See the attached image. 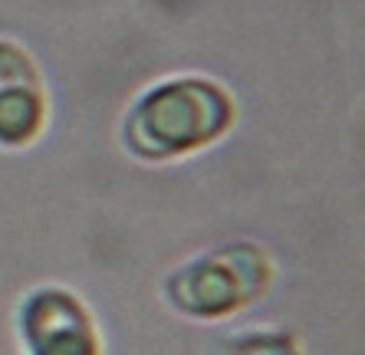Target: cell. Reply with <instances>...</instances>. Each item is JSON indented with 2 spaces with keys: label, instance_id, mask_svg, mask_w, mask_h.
I'll use <instances>...</instances> for the list:
<instances>
[{
  "label": "cell",
  "instance_id": "cell-3",
  "mask_svg": "<svg viewBox=\"0 0 365 355\" xmlns=\"http://www.w3.org/2000/svg\"><path fill=\"white\" fill-rule=\"evenodd\" d=\"M17 336L24 355H102L89 306L63 287H40L20 299Z\"/></svg>",
  "mask_w": 365,
  "mask_h": 355
},
{
  "label": "cell",
  "instance_id": "cell-2",
  "mask_svg": "<svg viewBox=\"0 0 365 355\" xmlns=\"http://www.w3.org/2000/svg\"><path fill=\"white\" fill-rule=\"evenodd\" d=\"M273 257L260 244L234 240L191 257L165 279L168 303L195 319H227L273 287Z\"/></svg>",
  "mask_w": 365,
  "mask_h": 355
},
{
  "label": "cell",
  "instance_id": "cell-5",
  "mask_svg": "<svg viewBox=\"0 0 365 355\" xmlns=\"http://www.w3.org/2000/svg\"><path fill=\"white\" fill-rule=\"evenodd\" d=\"M221 355H299V346L280 329H244L224 339Z\"/></svg>",
  "mask_w": 365,
  "mask_h": 355
},
{
  "label": "cell",
  "instance_id": "cell-1",
  "mask_svg": "<svg viewBox=\"0 0 365 355\" xmlns=\"http://www.w3.org/2000/svg\"><path fill=\"white\" fill-rule=\"evenodd\" d=\"M234 122V102L217 83L181 76L138 96L122 122V142L135 158L165 161L217 142Z\"/></svg>",
  "mask_w": 365,
  "mask_h": 355
},
{
  "label": "cell",
  "instance_id": "cell-4",
  "mask_svg": "<svg viewBox=\"0 0 365 355\" xmlns=\"http://www.w3.org/2000/svg\"><path fill=\"white\" fill-rule=\"evenodd\" d=\"M46 122V96L34 59L0 43V145H30Z\"/></svg>",
  "mask_w": 365,
  "mask_h": 355
}]
</instances>
